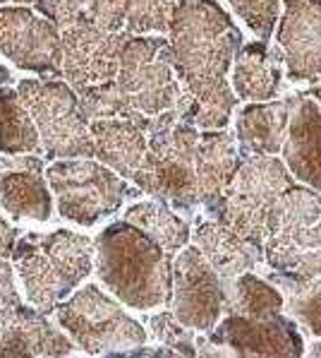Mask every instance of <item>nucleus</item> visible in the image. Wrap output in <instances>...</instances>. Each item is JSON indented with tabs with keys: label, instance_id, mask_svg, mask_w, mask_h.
I'll return each instance as SVG.
<instances>
[{
	"label": "nucleus",
	"instance_id": "obj_13",
	"mask_svg": "<svg viewBox=\"0 0 321 358\" xmlns=\"http://www.w3.org/2000/svg\"><path fill=\"white\" fill-rule=\"evenodd\" d=\"M0 53L38 75L60 73V31L24 5L0 8Z\"/></svg>",
	"mask_w": 321,
	"mask_h": 358
},
{
	"label": "nucleus",
	"instance_id": "obj_23",
	"mask_svg": "<svg viewBox=\"0 0 321 358\" xmlns=\"http://www.w3.org/2000/svg\"><path fill=\"white\" fill-rule=\"evenodd\" d=\"M43 171L8 169L0 173V207L13 217L48 222L53 212V197L48 192Z\"/></svg>",
	"mask_w": 321,
	"mask_h": 358
},
{
	"label": "nucleus",
	"instance_id": "obj_9",
	"mask_svg": "<svg viewBox=\"0 0 321 358\" xmlns=\"http://www.w3.org/2000/svg\"><path fill=\"white\" fill-rule=\"evenodd\" d=\"M55 317L70 339L91 356L125 354L147 341L142 324L94 284L82 286L72 299L60 303Z\"/></svg>",
	"mask_w": 321,
	"mask_h": 358
},
{
	"label": "nucleus",
	"instance_id": "obj_36",
	"mask_svg": "<svg viewBox=\"0 0 321 358\" xmlns=\"http://www.w3.org/2000/svg\"><path fill=\"white\" fill-rule=\"evenodd\" d=\"M10 80H13L10 70L5 68V65H0V87H3V85H10Z\"/></svg>",
	"mask_w": 321,
	"mask_h": 358
},
{
	"label": "nucleus",
	"instance_id": "obj_35",
	"mask_svg": "<svg viewBox=\"0 0 321 358\" xmlns=\"http://www.w3.org/2000/svg\"><path fill=\"white\" fill-rule=\"evenodd\" d=\"M17 238H20V229L10 227V224L0 217V257H13Z\"/></svg>",
	"mask_w": 321,
	"mask_h": 358
},
{
	"label": "nucleus",
	"instance_id": "obj_34",
	"mask_svg": "<svg viewBox=\"0 0 321 358\" xmlns=\"http://www.w3.org/2000/svg\"><path fill=\"white\" fill-rule=\"evenodd\" d=\"M20 291L15 284V272L5 257H0V306H20Z\"/></svg>",
	"mask_w": 321,
	"mask_h": 358
},
{
	"label": "nucleus",
	"instance_id": "obj_16",
	"mask_svg": "<svg viewBox=\"0 0 321 358\" xmlns=\"http://www.w3.org/2000/svg\"><path fill=\"white\" fill-rule=\"evenodd\" d=\"M147 128L149 115L91 120L89 130L94 140V157L108 169H113L120 178L137 183L147 166Z\"/></svg>",
	"mask_w": 321,
	"mask_h": 358
},
{
	"label": "nucleus",
	"instance_id": "obj_2",
	"mask_svg": "<svg viewBox=\"0 0 321 358\" xmlns=\"http://www.w3.org/2000/svg\"><path fill=\"white\" fill-rule=\"evenodd\" d=\"M94 267L108 291L135 310L170 306L173 255L130 222H115L94 238Z\"/></svg>",
	"mask_w": 321,
	"mask_h": 358
},
{
	"label": "nucleus",
	"instance_id": "obj_37",
	"mask_svg": "<svg viewBox=\"0 0 321 358\" xmlns=\"http://www.w3.org/2000/svg\"><path fill=\"white\" fill-rule=\"evenodd\" d=\"M307 354H309V356H321V341H314V344L309 346Z\"/></svg>",
	"mask_w": 321,
	"mask_h": 358
},
{
	"label": "nucleus",
	"instance_id": "obj_33",
	"mask_svg": "<svg viewBox=\"0 0 321 358\" xmlns=\"http://www.w3.org/2000/svg\"><path fill=\"white\" fill-rule=\"evenodd\" d=\"M127 5H130V0H94L91 10L82 22H89L103 31H123Z\"/></svg>",
	"mask_w": 321,
	"mask_h": 358
},
{
	"label": "nucleus",
	"instance_id": "obj_27",
	"mask_svg": "<svg viewBox=\"0 0 321 358\" xmlns=\"http://www.w3.org/2000/svg\"><path fill=\"white\" fill-rule=\"evenodd\" d=\"M267 279L283 294L288 315L321 337V277H300L271 269Z\"/></svg>",
	"mask_w": 321,
	"mask_h": 358
},
{
	"label": "nucleus",
	"instance_id": "obj_28",
	"mask_svg": "<svg viewBox=\"0 0 321 358\" xmlns=\"http://www.w3.org/2000/svg\"><path fill=\"white\" fill-rule=\"evenodd\" d=\"M84 108V115L91 120H108V118H140V111L132 108V103L127 101L125 92L120 90V85L115 80L101 82V85H89L84 90L77 92Z\"/></svg>",
	"mask_w": 321,
	"mask_h": 358
},
{
	"label": "nucleus",
	"instance_id": "obj_4",
	"mask_svg": "<svg viewBox=\"0 0 321 358\" xmlns=\"http://www.w3.org/2000/svg\"><path fill=\"white\" fill-rule=\"evenodd\" d=\"M13 262L27 299L51 315L94 269V241L68 229L17 238Z\"/></svg>",
	"mask_w": 321,
	"mask_h": 358
},
{
	"label": "nucleus",
	"instance_id": "obj_1",
	"mask_svg": "<svg viewBox=\"0 0 321 358\" xmlns=\"http://www.w3.org/2000/svg\"><path fill=\"white\" fill-rule=\"evenodd\" d=\"M168 36L175 70L197 101V128H225L237 103L228 85L242 46L237 27L214 0H178Z\"/></svg>",
	"mask_w": 321,
	"mask_h": 358
},
{
	"label": "nucleus",
	"instance_id": "obj_11",
	"mask_svg": "<svg viewBox=\"0 0 321 358\" xmlns=\"http://www.w3.org/2000/svg\"><path fill=\"white\" fill-rule=\"evenodd\" d=\"M170 310L185 327L207 334L223 315V279L197 245H185L173 260Z\"/></svg>",
	"mask_w": 321,
	"mask_h": 358
},
{
	"label": "nucleus",
	"instance_id": "obj_15",
	"mask_svg": "<svg viewBox=\"0 0 321 358\" xmlns=\"http://www.w3.org/2000/svg\"><path fill=\"white\" fill-rule=\"evenodd\" d=\"M278 46L292 80H321V0H285Z\"/></svg>",
	"mask_w": 321,
	"mask_h": 358
},
{
	"label": "nucleus",
	"instance_id": "obj_32",
	"mask_svg": "<svg viewBox=\"0 0 321 358\" xmlns=\"http://www.w3.org/2000/svg\"><path fill=\"white\" fill-rule=\"evenodd\" d=\"M91 5L94 0H36L34 10L41 13L58 31H65L84 20Z\"/></svg>",
	"mask_w": 321,
	"mask_h": 358
},
{
	"label": "nucleus",
	"instance_id": "obj_39",
	"mask_svg": "<svg viewBox=\"0 0 321 358\" xmlns=\"http://www.w3.org/2000/svg\"><path fill=\"white\" fill-rule=\"evenodd\" d=\"M13 3H36V0H13Z\"/></svg>",
	"mask_w": 321,
	"mask_h": 358
},
{
	"label": "nucleus",
	"instance_id": "obj_3",
	"mask_svg": "<svg viewBox=\"0 0 321 358\" xmlns=\"http://www.w3.org/2000/svg\"><path fill=\"white\" fill-rule=\"evenodd\" d=\"M197 101L187 96L180 106L149 118L147 166L137 188L168 207L192 212L197 207L195 157L199 145Z\"/></svg>",
	"mask_w": 321,
	"mask_h": 358
},
{
	"label": "nucleus",
	"instance_id": "obj_10",
	"mask_svg": "<svg viewBox=\"0 0 321 358\" xmlns=\"http://www.w3.org/2000/svg\"><path fill=\"white\" fill-rule=\"evenodd\" d=\"M46 178L55 192L60 214L80 227H94L118 212L125 197L135 195L125 178L94 159L53 162L46 169Z\"/></svg>",
	"mask_w": 321,
	"mask_h": 358
},
{
	"label": "nucleus",
	"instance_id": "obj_14",
	"mask_svg": "<svg viewBox=\"0 0 321 358\" xmlns=\"http://www.w3.org/2000/svg\"><path fill=\"white\" fill-rule=\"evenodd\" d=\"M209 339L221 349H230V356H302L304 341L292 317L283 313L274 317H247L225 313L221 322L209 332Z\"/></svg>",
	"mask_w": 321,
	"mask_h": 358
},
{
	"label": "nucleus",
	"instance_id": "obj_22",
	"mask_svg": "<svg viewBox=\"0 0 321 358\" xmlns=\"http://www.w3.org/2000/svg\"><path fill=\"white\" fill-rule=\"evenodd\" d=\"M235 94L245 101H269L281 87L278 56L271 51L267 41L240 46L232 68Z\"/></svg>",
	"mask_w": 321,
	"mask_h": 358
},
{
	"label": "nucleus",
	"instance_id": "obj_12",
	"mask_svg": "<svg viewBox=\"0 0 321 358\" xmlns=\"http://www.w3.org/2000/svg\"><path fill=\"white\" fill-rule=\"evenodd\" d=\"M127 31H103L89 22H77L60 31V73L75 92L115 80Z\"/></svg>",
	"mask_w": 321,
	"mask_h": 358
},
{
	"label": "nucleus",
	"instance_id": "obj_18",
	"mask_svg": "<svg viewBox=\"0 0 321 358\" xmlns=\"http://www.w3.org/2000/svg\"><path fill=\"white\" fill-rule=\"evenodd\" d=\"M240 154L235 147V137L225 128L202 130L195 157L197 176V200L209 209L214 219H218L223 197L235 178Z\"/></svg>",
	"mask_w": 321,
	"mask_h": 358
},
{
	"label": "nucleus",
	"instance_id": "obj_6",
	"mask_svg": "<svg viewBox=\"0 0 321 358\" xmlns=\"http://www.w3.org/2000/svg\"><path fill=\"white\" fill-rule=\"evenodd\" d=\"M290 185H295V178L281 159L264 154L240 157L216 222H223L240 238L264 250L271 212Z\"/></svg>",
	"mask_w": 321,
	"mask_h": 358
},
{
	"label": "nucleus",
	"instance_id": "obj_5",
	"mask_svg": "<svg viewBox=\"0 0 321 358\" xmlns=\"http://www.w3.org/2000/svg\"><path fill=\"white\" fill-rule=\"evenodd\" d=\"M264 260L276 272L321 277V195L300 185L281 195L269 219Z\"/></svg>",
	"mask_w": 321,
	"mask_h": 358
},
{
	"label": "nucleus",
	"instance_id": "obj_8",
	"mask_svg": "<svg viewBox=\"0 0 321 358\" xmlns=\"http://www.w3.org/2000/svg\"><path fill=\"white\" fill-rule=\"evenodd\" d=\"M115 82L132 108L149 118L180 106L190 96L175 70L170 43L160 36L127 38Z\"/></svg>",
	"mask_w": 321,
	"mask_h": 358
},
{
	"label": "nucleus",
	"instance_id": "obj_17",
	"mask_svg": "<svg viewBox=\"0 0 321 358\" xmlns=\"http://www.w3.org/2000/svg\"><path fill=\"white\" fill-rule=\"evenodd\" d=\"M72 341L48 320L46 313L27 306H0V358L70 356Z\"/></svg>",
	"mask_w": 321,
	"mask_h": 358
},
{
	"label": "nucleus",
	"instance_id": "obj_30",
	"mask_svg": "<svg viewBox=\"0 0 321 358\" xmlns=\"http://www.w3.org/2000/svg\"><path fill=\"white\" fill-rule=\"evenodd\" d=\"M149 329H151V337L160 341L163 346H168L173 354L197 356L195 329L185 327V324L173 315V310L158 313V315L149 317Z\"/></svg>",
	"mask_w": 321,
	"mask_h": 358
},
{
	"label": "nucleus",
	"instance_id": "obj_21",
	"mask_svg": "<svg viewBox=\"0 0 321 358\" xmlns=\"http://www.w3.org/2000/svg\"><path fill=\"white\" fill-rule=\"evenodd\" d=\"M192 243L221 279H235L242 272H252L264 260V250L235 234L223 222H202L192 234Z\"/></svg>",
	"mask_w": 321,
	"mask_h": 358
},
{
	"label": "nucleus",
	"instance_id": "obj_20",
	"mask_svg": "<svg viewBox=\"0 0 321 358\" xmlns=\"http://www.w3.org/2000/svg\"><path fill=\"white\" fill-rule=\"evenodd\" d=\"M292 106H295V99L254 101L242 108L237 115V145H240L237 154L240 157H247V154L276 157L283 150Z\"/></svg>",
	"mask_w": 321,
	"mask_h": 358
},
{
	"label": "nucleus",
	"instance_id": "obj_38",
	"mask_svg": "<svg viewBox=\"0 0 321 358\" xmlns=\"http://www.w3.org/2000/svg\"><path fill=\"white\" fill-rule=\"evenodd\" d=\"M312 96H314V101H317V106L321 108V85L317 87V90H314V94H312Z\"/></svg>",
	"mask_w": 321,
	"mask_h": 358
},
{
	"label": "nucleus",
	"instance_id": "obj_24",
	"mask_svg": "<svg viewBox=\"0 0 321 358\" xmlns=\"http://www.w3.org/2000/svg\"><path fill=\"white\" fill-rule=\"evenodd\" d=\"M283 294L269 279L252 272H242L223 282V313H237L247 317H274L283 313Z\"/></svg>",
	"mask_w": 321,
	"mask_h": 358
},
{
	"label": "nucleus",
	"instance_id": "obj_7",
	"mask_svg": "<svg viewBox=\"0 0 321 358\" xmlns=\"http://www.w3.org/2000/svg\"><path fill=\"white\" fill-rule=\"evenodd\" d=\"M17 92L34 118L46 159L94 157L89 118L68 82L22 80Z\"/></svg>",
	"mask_w": 321,
	"mask_h": 358
},
{
	"label": "nucleus",
	"instance_id": "obj_29",
	"mask_svg": "<svg viewBox=\"0 0 321 358\" xmlns=\"http://www.w3.org/2000/svg\"><path fill=\"white\" fill-rule=\"evenodd\" d=\"M178 0H130L125 31L132 36L168 34Z\"/></svg>",
	"mask_w": 321,
	"mask_h": 358
},
{
	"label": "nucleus",
	"instance_id": "obj_40",
	"mask_svg": "<svg viewBox=\"0 0 321 358\" xmlns=\"http://www.w3.org/2000/svg\"><path fill=\"white\" fill-rule=\"evenodd\" d=\"M0 3H8V0H0Z\"/></svg>",
	"mask_w": 321,
	"mask_h": 358
},
{
	"label": "nucleus",
	"instance_id": "obj_26",
	"mask_svg": "<svg viewBox=\"0 0 321 358\" xmlns=\"http://www.w3.org/2000/svg\"><path fill=\"white\" fill-rule=\"evenodd\" d=\"M125 222L135 224L137 229H142L149 238H154L156 243L168 250L170 255L180 252L182 248L190 243V224L185 219H180L165 202L160 200H147L140 205H132L125 212Z\"/></svg>",
	"mask_w": 321,
	"mask_h": 358
},
{
	"label": "nucleus",
	"instance_id": "obj_19",
	"mask_svg": "<svg viewBox=\"0 0 321 358\" xmlns=\"http://www.w3.org/2000/svg\"><path fill=\"white\" fill-rule=\"evenodd\" d=\"M285 169L295 180L321 192V108L314 96H297L283 142Z\"/></svg>",
	"mask_w": 321,
	"mask_h": 358
},
{
	"label": "nucleus",
	"instance_id": "obj_31",
	"mask_svg": "<svg viewBox=\"0 0 321 358\" xmlns=\"http://www.w3.org/2000/svg\"><path fill=\"white\" fill-rule=\"evenodd\" d=\"M237 15L262 41H269L278 20L281 0H228Z\"/></svg>",
	"mask_w": 321,
	"mask_h": 358
},
{
	"label": "nucleus",
	"instance_id": "obj_25",
	"mask_svg": "<svg viewBox=\"0 0 321 358\" xmlns=\"http://www.w3.org/2000/svg\"><path fill=\"white\" fill-rule=\"evenodd\" d=\"M43 145L17 90L0 87V154H41Z\"/></svg>",
	"mask_w": 321,
	"mask_h": 358
}]
</instances>
